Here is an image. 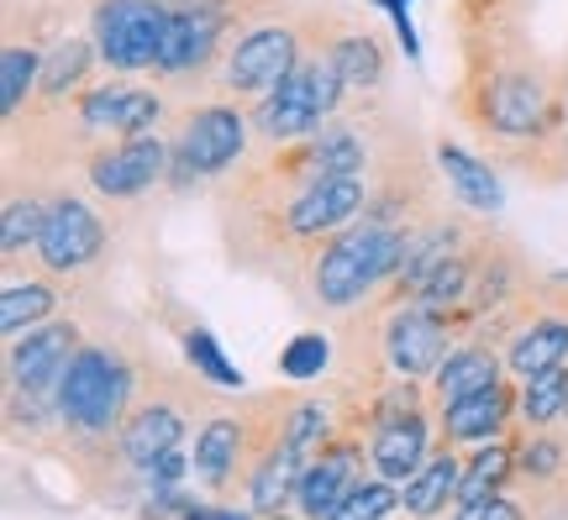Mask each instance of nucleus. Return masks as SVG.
Listing matches in <instances>:
<instances>
[{
  "mask_svg": "<svg viewBox=\"0 0 568 520\" xmlns=\"http://www.w3.org/2000/svg\"><path fill=\"white\" fill-rule=\"evenodd\" d=\"M90 337L80 316H53L32 326L27 337L6 341V384L11 389H27V395H59V379L69 358L80 353V341Z\"/></svg>",
  "mask_w": 568,
  "mask_h": 520,
  "instance_id": "nucleus-12",
  "label": "nucleus"
},
{
  "mask_svg": "<svg viewBox=\"0 0 568 520\" xmlns=\"http://www.w3.org/2000/svg\"><path fill=\"white\" fill-rule=\"evenodd\" d=\"M364 468H368V441L364 431H337L332 441H322V452L305 462V473L301 483H295V516L305 520H326L337 504L347 500V489L364 479Z\"/></svg>",
  "mask_w": 568,
  "mask_h": 520,
  "instance_id": "nucleus-14",
  "label": "nucleus"
},
{
  "mask_svg": "<svg viewBox=\"0 0 568 520\" xmlns=\"http://www.w3.org/2000/svg\"><path fill=\"white\" fill-rule=\"evenodd\" d=\"M316 32H322V6L284 0L280 11L247 21L243 32L232 38V48H226V59H222V69H216V84H211V90H222V95H232V101L258 105L268 90H280V84L295 74V63L311 53Z\"/></svg>",
  "mask_w": 568,
  "mask_h": 520,
  "instance_id": "nucleus-5",
  "label": "nucleus"
},
{
  "mask_svg": "<svg viewBox=\"0 0 568 520\" xmlns=\"http://www.w3.org/2000/svg\"><path fill=\"white\" fill-rule=\"evenodd\" d=\"M101 53H95V38L90 32H59L48 59H42V84H38V101L27 105V116H53L63 105H74L101 80ZM11 132V126H6Z\"/></svg>",
  "mask_w": 568,
  "mask_h": 520,
  "instance_id": "nucleus-16",
  "label": "nucleus"
},
{
  "mask_svg": "<svg viewBox=\"0 0 568 520\" xmlns=\"http://www.w3.org/2000/svg\"><path fill=\"white\" fill-rule=\"evenodd\" d=\"M374 326H379V353L395 379H422L432 384V374L447 363L458 332L447 326V316L426 310L416 300H374Z\"/></svg>",
  "mask_w": 568,
  "mask_h": 520,
  "instance_id": "nucleus-10",
  "label": "nucleus"
},
{
  "mask_svg": "<svg viewBox=\"0 0 568 520\" xmlns=\"http://www.w3.org/2000/svg\"><path fill=\"white\" fill-rule=\"evenodd\" d=\"M458 27V84L453 116L489 159L521 169L537 184H564L568 80L527 32L521 0H453Z\"/></svg>",
  "mask_w": 568,
  "mask_h": 520,
  "instance_id": "nucleus-1",
  "label": "nucleus"
},
{
  "mask_svg": "<svg viewBox=\"0 0 568 520\" xmlns=\"http://www.w3.org/2000/svg\"><path fill=\"white\" fill-rule=\"evenodd\" d=\"M410 232L406 226H389V221L358 216L353 226H343L337 237H326V247L311 258L305 268V289L301 300L322 316H353L385 295L400 263H406Z\"/></svg>",
  "mask_w": 568,
  "mask_h": 520,
  "instance_id": "nucleus-2",
  "label": "nucleus"
},
{
  "mask_svg": "<svg viewBox=\"0 0 568 520\" xmlns=\"http://www.w3.org/2000/svg\"><path fill=\"white\" fill-rule=\"evenodd\" d=\"M169 190H195V184H222L237 163L253 153V105L232 101L222 90H205L174 105L169 116Z\"/></svg>",
  "mask_w": 568,
  "mask_h": 520,
  "instance_id": "nucleus-4",
  "label": "nucleus"
},
{
  "mask_svg": "<svg viewBox=\"0 0 568 520\" xmlns=\"http://www.w3.org/2000/svg\"><path fill=\"white\" fill-rule=\"evenodd\" d=\"M326 368H332V337L326 332H301V337H290L284 341V353H280V374L290 384H311V379H322Z\"/></svg>",
  "mask_w": 568,
  "mask_h": 520,
  "instance_id": "nucleus-27",
  "label": "nucleus"
},
{
  "mask_svg": "<svg viewBox=\"0 0 568 520\" xmlns=\"http://www.w3.org/2000/svg\"><path fill=\"white\" fill-rule=\"evenodd\" d=\"M142 379V341L138 337H84L59 379V420L63 437L105 441L122 431L126 410L138 400Z\"/></svg>",
  "mask_w": 568,
  "mask_h": 520,
  "instance_id": "nucleus-3",
  "label": "nucleus"
},
{
  "mask_svg": "<svg viewBox=\"0 0 568 520\" xmlns=\"http://www.w3.org/2000/svg\"><path fill=\"white\" fill-rule=\"evenodd\" d=\"M111 258V221L105 205L84 190L80 174H53L48 205H42V232L32 247V263L48 268L69 289H84Z\"/></svg>",
  "mask_w": 568,
  "mask_h": 520,
  "instance_id": "nucleus-6",
  "label": "nucleus"
},
{
  "mask_svg": "<svg viewBox=\"0 0 568 520\" xmlns=\"http://www.w3.org/2000/svg\"><path fill=\"white\" fill-rule=\"evenodd\" d=\"M389 520H395V516H389ZM406 520H410V516H406Z\"/></svg>",
  "mask_w": 568,
  "mask_h": 520,
  "instance_id": "nucleus-32",
  "label": "nucleus"
},
{
  "mask_svg": "<svg viewBox=\"0 0 568 520\" xmlns=\"http://www.w3.org/2000/svg\"><path fill=\"white\" fill-rule=\"evenodd\" d=\"M195 473L190 479L201 483L205 494H232L237 483L247 489L253 479V462H258V431H253V405L243 410H216L211 405V416L201 420V431H195Z\"/></svg>",
  "mask_w": 568,
  "mask_h": 520,
  "instance_id": "nucleus-11",
  "label": "nucleus"
},
{
  "mask_svg": "<svg viewBox=\"0 0 568 520\" xmlns=\"http://www.w3.org/2000/svg\"><path fill=\"white\" fill-rule=\"evenodd\" d=\"M500 379H506V353H500V341L468 332V337L453 341L447 363L432 374V410H443V405L464 400L474 389H489V384H500Z\"/></svg>",
  "mask_w": 568,
  "mask_h": 520,
  "instance_id": "nucleus-19",
  "label": "nucleus"
},
{
  "mask_svg": "<svg viewBox=\"0 0 568 520\" xmlns=\"http://www.w3.org/2000/svg\"><path fill=\"white\" fill-rule=\"evenodd\" d=\"M258 520H305V516H284V510H280V516H258Z\"/></svg>",
  "mask_w": 568,
  "mask_h": 520,
  "instance_id": "nucleus-30",
  "label": "nucleus"
},
{
  "mask_svg": "<svg viewBox=\"0 0 568 520\" xmlns=\"http://www.w3.org/2000/svg\"><path fill=\"white\" fill-rule=\"evenodd\" d=\"M190 410H195V405H190V389H184V384L174 379L159 358H148V353H142L138 400H132L122 431H116L126 462H132L138 473H148L163 452H174V447L190 437V420H195Z\"/></svg>",
  "mask_w": 568,
  "mask_h": 520,
  "instance_id": "nucleus-7",
  "label": "nucleus"
},
{
  "mask_svg": "<svg viewBox=\"0 0 568 520\" xmlns=\"http://www.w3.org/2000/svg\"><path fill=\"white\" fill-rule=\"evenodd\" d=\"M69 284L53 279L48 268H38V263L27 258V268L21 263H6V274H0V332H6V341L27 337L32 326H42V320L63 316V305H69Z\"/></svg>",
  "mask_w": 568,
  "mask_h": 520,
  "instance_id": "nucleus-17",
  "label": "nucleus"
},
{
  "mask_svg": "<svg viewBox=\"0 0 568 520\" xmlns=\"http://www.w3.org/2000/svg\"><path fill=\"white\" fill-rule=\"evenodd\" d=\"M564 80H568V59H564ZM564 163H568V137H564Z\"/></svg>",
  "mask_w": 568,
  "mask_h": 520,
  "instance_id": "nucleus-31",
  "label": "nucleus"
},
{
  "mask_svg": "<svg viewBox=\"0 0 568 520\" xmlns=\"http://www.w3.org/2000/svg\"><path fill=\"white\" fill-rule=\"evenodd\" d=\"M447 520H531V510L521 500H510L506 489L489 494V500H474V504H458Z\"/></svg>",
  "mask_w": 568,
  "mask_h": 520,
  "instance_id": "nucleus-28",
  "label": "nucleus"
},
{
  "mask_svg": "<svg viewBox=\"0 0 568 520\" xmlns=\"http://www.w3.org/2000/svg\"><path fill=\"white\" fill-rule=\"evenodd\" d=\"M326 48H332V59H337V69H343V80H347V105H385L395 59H389V42L368 21L347 17V11L332 6Z\"/></svg>",
  "mask_w": 568,
  "mask_h": 520,
  "instance_id": "nucleus-13",
  "label": "nucleus"
},
{
  "mask_svg": "<svg viewBox=\"0 0 568 520\" xmlns=\"http://www.w3.org/2000/svg\"><path fill=\"white\" fill-rule=\"evenodd\" d=\"M48 180L42 169L27 163H6V184H0V263L32 258L42 232V205H48Z\"/></svg>",
  "mask_w": 568,
  "mask_h": 520,
  "instance_id": "nucleus-18",
  "label": "nucleus"
},
{
  "mask_svg": "<svg viewBox=\"0 0 568 520\" xmlns=\"http://www.w3.org/2000/svg\"><path fill=\"white\" fill-rule=\"evenodd\" d=\"M516 479V441L500 437V441H485V447H474L464 452V479H458V504H474V500H489V494H500L506 483ZM453 504V510H458Z\"/></svg>",
  "mask_w": 568,
  "mask_h": 520,
  "instance_id": "nucleus-24",
  "label": "nucleus"
},
{
  "mask_svg": "<svg viewBox=\"0 0 568 520\" xmlns=\"http://www.w3.org/2000/svg\"><path fill=\"white\" fill-rule=\"evenodd\" d=\"M516 410H521V384L500 379L489 384V389H474L464 400H453L437 410V441L447 447H485V441H500L510 437V426H516Z\"/></svg>",
  "mask_w": 568,
  "mask_h": 520,
  "instance_id": "nucleus-15",
  "label": "nucleus"
},
{
  "mask_svg": "<svg viewBox=\"0 0 568 520\" xmlns=\"http://www.w3.org/2000/svg\"><path fill=\"white\" fill-rule=\"evenodd\" d=\"M389 516H400V483L379 479V473H364L326 520H389Z\"/></svg>",
  "mask_w": 568,
  "mask_h": 520,
  "instance_id": "nucleus-25",
  "label": "nucleus"
},
{
  "mask_svg": "<svg viewBox=\"0 0 568 520\" xmlns=\"http://www.w3.org/2000/svg\"><path fill=\"white\" fill-rule=\"evenodd\" d=\"M368 473H379L389 483H406L426 468V458L437 452V431L432 416H410V420H389L368 431Z\"/></svg>",
  "mask_w": 568,
  "mask_h": 520,
  "instance_id": "nucleus-20",
  "label": "nucleus"
},
{
  "mask_svg": "<svg viewBox=\"0 0 568 520\" xmlns=\"http://www.w3.org/2000/svg\"><path fill=\"white\" fill-rule=\"evenodd\" d=\"M510 441H516V479L537 483V489H552V483L568 479V426H510Z\"/></svg>",
  "mask_w": 568,
  "mask_h": 520,
  "instance_id": "nucleus-23",
  "label": "nucleus"
},
{
  "mask_svg": "<svg viewBox=\"0 0 568 520\" xmlns=\"http://www.w3.org/2000/svg\"><path fill=\"white\" fill-rule=\"evenodd\" d=\"M169 169H174V147H169V132H153V137H126V142H95L80 159L84 190L116 216L126 205L148 201L153 190H169Z\"/></svg>",
  "mask_w": 568,
  "mask_h": 520,
  "instance_id": "nucleus-8",
  "label": "nucleus"
},
{
  "mask_svg": "<svg viewBox=\"0 0 568 520\" xmlns=\"http://www.w3.org/2000/svg\"><path fill=\"white\" fill-rule=\"evenodd\" d=\"M458 479H464V452L447 447V441H437V452L426 458L422 473L400 483V489H406V494H400V510H406L410 520L453 516V504H458Z\"/></svg>",
  "mask_w": 568,
  "mask_h": 520,
  "instance_id": "nucleus-22",
  "label": "nucleus"
},
{
  "mask_svg": "<svg viewBox=\"0 0 568 520\" xmlns=\"http://www.w3.org/2000/svg\"><path fill=\"white\" fill-rule=\"evenodd\" d=\"M180 520H253L247 510H232V504H216V500H184Z\"/></svg>",
  "mask_w": 568,
  "mask_h": 520,
  "instance_id": "nucleus-29",
  "label": "nucleus"
},
{
  "mask_svg": "<svg viewBox=\"0 0 568 520\" xmlns=\"http://www.w3.org/2000/svg\"><path fill=\"white\" fill-rule=\"evenodd\" d=\"M432 153H437V169H443L447 195L464 205V211H474V216H495V211L506 205L500 174L489 169V159L468 153L464 142H453V137H437L432 142Z\"/></svg>",
  "mask_w": 568,
  "mask_h": 520,
  "instance_id": "nucleus-21",
  "label": "nucleus"
},
{
  "mask_svg": "<svg viewBox=\"0 0 568 520\" xmlns=\"http://www.w3.org/2000/svg\"><path fill=\"white\" fill-rule=\"evenodd\" d=\"M169 27V0H84V32L95 38L105 74L153 80Z\"/></svg>",
  "mask_w": 568,
  "mask_h": 520,
  "instance_id": "nucleus-9",
  "label": "nucleus"
},
{
  "mask_svg": "<svg viewBox=\"0 0 568 520\" xmlns=\"http://www.w3.org/2000/svg\"><path fill=\"white\" fill-rule=\"evenodd\" d=\"M184 358H190V368H195V379L205 384H222V389H243V374L226 363V353L216 347V337L205 332V326H184Z\"/></svg>",
  "mask_w": 568,
  "mask_h": 520,
  "instance_id": "nucleus-26",
  "label": "nucleus"
}]
</instances>
